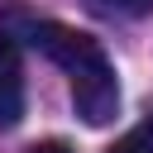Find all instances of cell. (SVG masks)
Returning <instances> with one entry per match:
<instances>
[{
    "mask_svg": "<svg viewBox=\"0 0 153 153\" xmlns=\"http://www.w3.org/2000/svg\"><path fill=\"white\" fill-rule=\"evenodd\" d=\"M24 33H29V43H33L48 62H57V67L67 72L76 115H81L86 124H110L115 110H120V81H115V67H110L105 48H100L91 33L72 29V24H57V19H38V24H29Z\"/></svg>",
    "mask_w": 153,
    "mask_h": 153,
    "instance_id": "obj_1",
    "label": "cell"
},
{
    "mask_svg": "<svg viewBox=\"0 0 153 153\" xmlns=\"http://www.w3.org/2000/svg\"><path fill=\"white\" fill-rule=\"evenodd\" d=\"M19 115H24V76L10 38H0V129L19 124Z\"/></svg>",
    "mask_w": 153,
    "mask_h": 153,
    "instance_id": "obj_2",
    "label": "cell"
},
{
    "mask_svg": "<svg viewBox=\"0 0 153 153\" xmlns=\"http://www.w3.org/2000/svg\"><path fill=\"white\" fill-rule=\"evenodd\" d=\"M105 153H153V120H143V124H134L115 148H105Z\"/></svg>",
    "mask_w": 153,
    "mask_h": 153,
    "instance_id": "obj_3",
    "label": "cell"
},
{
    "mask_svg": "<svg viewBox=\"0 0 153 153\" xmlns=\"http://www.w3.org/2000/svg\"><path fill=\"white\" fill-rule=\"evenodd\" d=\"M96 14H148L153 0H86Z\"/></svg>",
    "mask_w": 153,
    "mask_h": 153,
    "instance_id": "obj_4",
    "label": "cell"
},
{
    "mask_svg": "<svg viewBox=\"0 0 153 153\" xmlns=\"http://www.w3.org/2000/svg\"><path fill=\"white\" fill-rule=\"evenodd\" d=\"M29 153H72V148H67V143H57V139H53V143H33V148H29Z\"/></svg>",
    "mask_w": 153,
    "mask_h": 153,
    "instance_id": "obj_5",
    "label": "cell"
}]
</instances>
